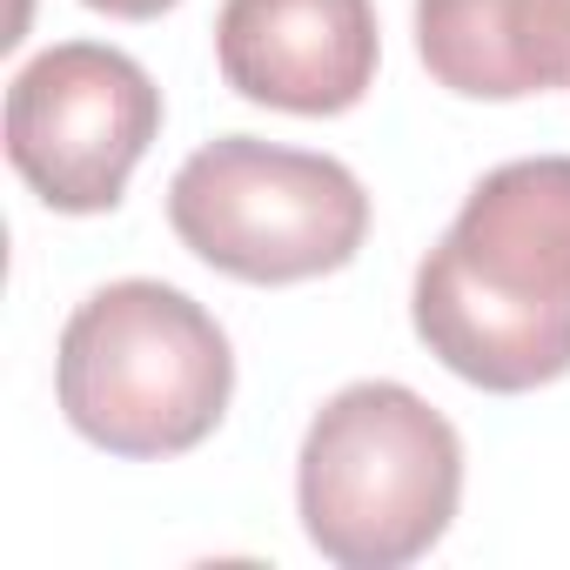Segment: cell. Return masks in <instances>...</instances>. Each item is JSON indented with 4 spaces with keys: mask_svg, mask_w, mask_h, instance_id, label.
I'll return each mask as SVG.
<instances>
[{
    "mask_svg": "<svg viewBox=\"0 0 570 570\" xmlns=\"http://www.w3.org/2000/svg\"><path fill=\"white\" fill-rule=\"evenodd\" d=\"M410 323L450 376L490 396L570 376V155L503 161L463 195L416 268Z\"/></svg>",
    "mask_w": 570,
    "mask_h": 570,
    "instance_id": "cell-1",
    "label": "cell"
},
{
    "mask_svg": "<svg viewBox=\"0 0 570 570\" xmlns=\"http://www.w3.org/2000/svg\"><path fill=\"white\" fill-rule=\"evenodd\" d=\"M68 423L128 463H161L215 436L235 396V350L222 323L175 282L128 275L95 289L55 356Z\"/></svg>",
    "mask_w": 570,
    "mask_h": 570,
    "instance_id": "cell-2",
    "label": "cell"
},
{
    "mask_svg": "<svg viewBox=\"0 0 570 570\" xmlns=\"http://www.w3.org/2000/svg\"><path fill=\"white\" fill-rule=\"evenodd\" d=\"M463 503V436L410 383L336 390L296 456V510L336 570H403Z\"/></svg>",
    "mask_w": 570,
    "mask_h": 570,
    "instance_id": "cell-3",
    "label": "cell"
},
{
    "mask_svg": "<svg viewBox=\"0 0 570 570\" xmlns=\"http://www.w3.org/2000/svg\"><path fill=\"white\" fill-rule=\"evenodd\" d=\"M168 222L208 268L282 289L356 262L370 235V195L336 155L222 135L175 168Z\"/></svg>",
    "mask_w": 570,
    "mask_h": 570,
    "instance_id": "cell-4",
    "label": "cell"
},
{
    "mask_svg": "<svg viewBox=\"0 0 570 570\" xmlns=\"http://www.w3.org/2000/svg\"><path fill=\"white\" fill-rule=\"evenodd\" d=\"M161 135V88L101 41H55L8 88V161L55 215H108Z\"/></svg>",
    "mask_w": 570,
    "mask_h": 570,
    "instance_id": "cell-5",
    "label": "cell"
},
{
    "mask_svg": "<svg viewBox=\"0 0 570 570\" xmlns=\"http://www.w3.org/2000/svg\"><path fill=\"white\" fill-rule=\"evenodd\" d=\"M222 81L282 115H350L376 88V0H222Z\"/></svg>",
    "mask_w": 570,
    "mask_h": 570,
    "instance_id": "cell-6",
    "label": "cell"
},
{
    "mask_svg": "<svg viewBox=\"0 0 570 570\" xmlns=\"http://www.w3.org/2000/svg\"><path fill=\"white\" fill-rule=\"evenodd\" d=\"M416 55L463 101L570 88V0H416Z\"/></svg>",
    "mask_w": 570,
    "mask_h": 570,
    "instance_id": "cell-7",
    "label": "cell"
},
{
    "mask_svg": "<svg viewBox=\"0 0 570 570\" xmlns=\"http://www.w3.org/2000/svg\"><path fill=\"white\" fill-rule=\"evenodd\" d=\"M95 14H115V21H155V14H168L175 0H88Z\"/></svg>",
    "mask_w": 570,
    "mask_h": 570,
    "instance_id": "cell-8",
    "label": "cell"
}]
</instances>
